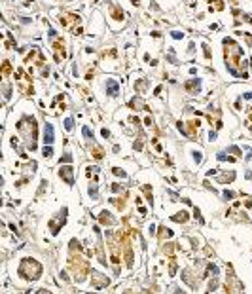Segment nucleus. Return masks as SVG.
<instances>
[{
    "instance_id": "8",
    "label": "nucleus",
    "mask_w": 252,
    "mask_h": 294,
    "mask_svg": "<svg viewBox=\"0 0 252 294\" xmlns=\"http://www.w3.org/2000/svg\"><path fill=\"white\" fill-rule=\"evenodd\" d=\"M53 48H55V59H57V61H61V59L67 57V51H64V46H63V44H59V42H57Z\"/></svg>"
},
{
    "instance_id": "6",
    "label": "nucleus",
    "mask_w": 252,
    "mask_h": 294,
    "mask_svg": "<svg viewBox=\"0 0 252 294\" xmlns=\"http://www.w3.org/2000/svg\"><path fill=\"white\" fill-rule=\"evenodd\" d=\"M53 139H55V137H53V125H51V123H46V129H44V142L51 144Z\"/></svg>"
},
{
    "instance_id": "5",
    "label": "nucleus",
    "mask_w": 252,
    "mask_h": 294,
    "mask_svg": "<svg viewBox=\"0 0 252 294\" xmlns=\"http://www.w3.org/2000/svg\"><path fill=\"white\" fill-rule=\"evenodd\" d=\"M184 87H186V91H188V93H199L201 80H199V78H193V80H188V82L184 84Z\"/></svg>"
},
{
    "instance_id": "22",
    "label": "nucleus",
    "mask_w": 252,
    "mask_h": 294,
    "mask_svg": "<svg viewBox=\"0 0 252 294\" xmlns=\"http://www.w3.org/2000/svg\"><path fill=\"white\" fill-rule=\"evenodd\" d=\"M248 160H252V154H250V156H248Z\"/></svg>"
},
{
    "instance_id": "2",
    "label": "nucleus",
    "mask_w": 252,
    "mask_h": 294,
    "mask_svg": "<svg viewBox=\"0 0 252 294\" xmlns=\"http://www.w3.org/2000/svg\"><path fill=\"white\" fill-rule=\"evenodd\" d=\"M40 273H42V266L36 262V260H32V258H25L23 262H21V266H19V275L23 279H27V281L38 279Z\"/></svg>"
},
{
    "instance_id": "7",
    "label": "nucleus",
    "mask_w": 252,
    "mask_h": 294,
    "mask_svg": "<svg viewBox=\"0 0 252 294\" xmlns=\"http://www.w3.org/2000/svg\"><path fill=\"white\" fill-rule=\"evenodd\" d=\"M106 93L108 95H118L119 93V85H118V82H114V80H106Z\"/></svg>"
},
{
    "instance_id": "20",
    "label": "nucleus",
    "mask_w": 252,
    "mask_h": 294,
    "mask_svg": "<svg viewBox=\"0 0 252 294\" xmlns=\"http://www.w3.org/2000/svg\"><path fill=\"white\" fill-rule=\"evenodd\" d=\"M243 99H252V93H245V95H243Z\"/></svg>"
},
{
    "instance_id": "16",
    "label": "nucleus",
    "mask_w": 252,
    "mask_h": 294,
    "mask_svg": "<svg viewBox=\"0 0 252 294\" xmlns=\"http://www.w3.org/2000/svg\"><path fill=\"white\" fill-rule=\"evenodd\" d=\"M61 161H64V163H68V161H72V156H70V154L67 152V154H64V156H63V160H61Z\"/></svg>"
},
{
    "instance_id": "19",
    "label": "nucleus",
    "mask_w": 252,
    "mask_h": 294,
    "mask_svg": "<svg viewBox=\"0 0 252 294\" xmlns=\"http://www.w3.org/2000/svg\"><path fill=\"white\" fill-rule=\"evenodd\" d=\"M173 38H182V32H176V30H174V32H173Z\"/></svg>"
},
{
    "instance_id": "11",
    "label": "nucleus",
    "mask_w": 252,
    "mask_h": 294,
    "mask_svg": "<svg viewBox=\"0 0 252 294\" xmlns=\"http://www.w3.org/2000/svg\"><path fill=\"white\" fill-rule=\"evenodd\" d=\"M10 70H12V66H10V63H8V61H4V65H2V74H4V76H8V74H10Z\"/></svg>"
},
{
    "instance_id": "1",
    "label": "nucleus",
    "mask_w": 252,
    "mask_h": 294,
    "mask_svg": "<svg viewBox=\"0 0 252 294\" xmlns=\"http://www.w3.org/2000/svg\"><path fill=\"white\" fill-rule=\"evenodd\" d=\"M224 53H226V65H227V70L231 72L233 76H241L239 70H237V65L245 66L243 59H241V55H243V50H241L239 44H235L231 38H226L224 40Z\"/></svg>"
},
{
    "instance_id": "15",
    "label": "nucleus",
    "mask_w": 252,
    "mask_h": 294,
    "mask_svg": "<svg viewBox=\"0 0 252 294\" xmlns=\"http://www.w3.org/2000/svg\"><path fill=\"white\" fill-rule=\"evenodd\" d=\"M51 154H53V150L49 148V146H48V148L44 146V156H46V157H51Z\"/></svg>"
},
{
    "instance_id": "3",
    "label": "nucleus",
    "mask_w": 252,
    "mask_h": 294,
    "mask_svg": "<svg viewBox=\"0 0 252 294\" xmlns=\"http://www.w3.org/2000/svg\"><path fill=\"white\" fill-rule=\"evenodd\" d=\"M108 283H110V279H108L106 275H101V273H91V287L95 290H101L104 288Z\"/></svg>"
},
{
    "instance_id": "14",
    "label": "nucleus",
    "mask_w": 252,
    "mask_h": 294,
    "mask_svg": "<svg viewBox=\"0 0 252 294\" xmlns=\"http://www.w3.org/2000/svg\"><path fill=\"white\" fill-rule=\"evenodd\" d=\"M64 129H67V131L72 129V118H67V120H64Z\"/></svg>"
},
{
    "instance_id": "10",
    "label": "nucleus",
    "mask_w": 252,
    "mask_h": 294,
    "mask_svg": "<svg viewBox=\"0 0 252 294\" xmlns=\"http://www.w3.org/2000/svg\"><path fill=\"white\" fill-rule=\"evenodd\" d=\"M112 15H114V19H123V12L118 6H112Z\"/></svg>"
},
{
    "instance_id": "13",
    "label": "nucleus",
    "mask_w": 252,
    "mask_h": 294,
    "mask_svg": "<svg viewBox=\"0 0 252 294\" xmlns=\"http://www.w3.org/2000/svg\"><path fill=\"white\" fill-rule=\"evenodd\" d=\"M89 196H91L93 199H97V184H91V186H89Z\"/></svg>"
},
{
    "instance_id": "18",
    "label": "nucleus",
    "mask_w": 252,
    "mask_h": 294,
    "mask_svg": "<svg viewBox=\"0 0 252 294\" xmlns=\"http://www.w3.org/2000/svg\"><path fill=\"white\" fill-rule=\"evenodd\" d=\"M224 197H226V199H231V197H233V194H231V192H227V190H226V192H224Z\"/></svg>"
},
{
    "instance_id": "21",
    "label": "nucleus",
    "mask_w": 252,
    "mask_h": 294,
    "mask_svg": "<svg viewBox=\"0 0 252 294\" xmlns=\"http://www.w3.org/2000/svg\"><path fill=\"white\" fill-rule=\"evenodd\" d=\"M133 4H138V0H133Z\"/></svg>"
},
{
    "instance_id": "12",
    "label": "nucleus",
    "mask_w": 252,
    "mask_h": 294,
    "mask_svg": "<svg viewBox=\"0 0 252 294\" xmlns=\"http://www.w3.org/2000/svg\"><path fill=\"white\" fill-rule=\"evenodd\" d=\"M82 131H83V137H85V139H93V131H91L89 127H83Z\"/></svg>"
},
{
    "instance_id": "4",
    "label": "nucleus",
    "mask_w": 252,
    "mask_h": 294,
    "mask_svg": "<svg viewBox=\"0 0 252 294\" xmlns=\"http://www.w3.org/2000/svg\"><path fill=\"white\" fill-rule=\"evenodd\" d=\"M59 177H61L67 184H74V169H72L70 165L61 167V169H59Z\"/></svg>"
},
{
    "instance_id": "17",
    "label": "nucleus",
    "mask_w": 252,
    "mask_h": 294,
    "mask_svg": "<svg viewBox=\"0 0 252 294\" xmlns=\"http://www.w3.org/2000/svg\"><path fill=\"white\" fill-rule=\"evenodd\" d=\"M229 152H233L235 156H241V150L237 148V146H231V148H229Z\"/></svg>"
},
{
    "instance_id": "9",
    "label": "nucleus",
    "mask_w": 252,
    "mask_h": 294,
    "mask_svg": "<svg viewBox=\"0 0 252 294\" xmlns=\"http://www.w3.org/2000/svg\"><path fill=\"white\" fill-rule=\"evenodd\" d=\"M101 222H103V224H114L116 220H114V218L110 217V213L103 211V213H101Z\"/></svg>"
}]
</instances>
